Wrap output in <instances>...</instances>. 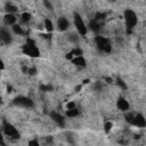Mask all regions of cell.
Instances as JSON below:
<instances>
[{"label": "cell", "instance_id": "1", "mask_svg": "<svg viewBox=\"0 0 146 146\" xmlns=\"http://www.w3.org/2000/svg\"><path fill=\"white\" fill-rule=\"evenodd\" d=\"M123 19H124L127 30H129V31L132 30L137 25V23H138L137 14L132 9H130V8H128V9L124 10V13H123Z\"/></svg>", "mask_w": 146, "mask_h": 146}, {"label": "cell", "instance_id": "2", "mask_svg": "<svg viewBox=\"0 0 146 146\" xmlns=\"http://www.w3.org/2000/svg\"><path fill=\"white\" fill-rule=\"evenodd\" d=\"M22 51L25 55L30 56V57H39L40 56V50L35 46L34 40H32V39H27L26 40V42L22 47Z\"/></svg>", "mask_w": 146, "mask_h": 146}, {"label": "cell", "instance_id": "3", "mask_svg": "<svg viewBox=\"0 0 146 146\" xmlns=\"http://www.w3.org/2000/svg\"><path fill=\"white\" fill-rule=\"evenodd\" d=\"M73 22H74V26L78 31V34L79 35H86L88 32V29H87V25L83 22L80 14H78V13L73 14Z\"/></svg>", "mask_w": 146, "mask_h": 146}, {"label": "cell", "instance_id": "4", "mask_svg": "<svg viewBox=\"0 0 146 146\" xmlns=\"http://www.w3.org/2000/svg\"><path fill=\"white\" fill-rule=\"evenodd\" d=\"M95 41H96V44L100 51L106 52V54H110L112 51V44L107 38L102 36V35H97L95 38Z\"/></svg>", "mask_w": 146, "mask_h": 146}, {"label": "cell", "instance_id": "5", "mask_svg": "<svg viewBox=\"0 0 146 146\" xmlns=\"http://www.w3.org/2000/svg\"><path fill=\"white\" fill-rule=\"evenodd\" d=\"M11 105L14 106H18V107H24V108H31L34 106L33 100L30 97L26 96H17L13 99Z\"/></svg>", "mask_w": 146, "mask_h": 146}, {"label": "cell", "instance_id": "6", "mask_svg": "<svg viewBox=\"0 0 146 146\" xmlns=\"http://www.w3.org/2000/svg\"><path fill=\"white\" fill-rule=\"evenodd\" d=\"M2 128H3V133L7 136V137H9V138H13V139H18L19 137H21V133H19V131L11 124V123H9L8 121H3V123H2Z\"/></svg>", "mask_w": 146, "mask_h": 146}, {"label": "cell", "instance_id": "7", "mask_svg": "<svg viewBox=\"0 0 146 146\" xmlns=\"http://www.w3.org/2000/svg\"><path fill=\"white\" fill-rule=\"evenodd\" d=\"M130 124L135 125L137 128H145L146 127V119L141 113H137L133 115V119H132Z\"/></svg>", "mask_w": 146, "mask_h": 146}, {"label": "cell", "instance_id": "8", "mask_svg": "<svg viewBox=\"0 0 146 146\" xmlns=\"http://www.w3.org/2000/svg\"><path fill=\"white\" fill-rule=\"evenodd\" d=\"M49 116H50V119H51L58 127L64 128V125H65V119H64V116H63L62 114H59V113L56 112V111H51V112L49 113Z\"/></svg>", "mask_w": 146, "mask_h": 146}, {"label": "cell", "instance_id": "9", "mask_svg": "<svg viewBox=\"0 0 146 146\" xmlns=\"http://www.w3.org/2000/svg\"><path fill=\"white\" fill-rule=\"evenodd\" d=\"M70 27V22L68 19L65 17V16H60L58 19H57V29L60 31V32H64V31H67Z\"/></svg>", "mask_w": 146, "mask_h": 146}, {"label": "cell", "instance_id": "10", "mask_svg": "<svg viewBox=\"0 0 146 146\" xmlns=\"http://www.w3.org/2000/svg\"><path fill=\"white\" fill-rule=\"evenodd\" d=\"M116 106L122 112H128L130 110V104L124 97H119L116 100Z\"/></svg>", "mask_w": 146, "mask_h": 146}, {"label": "cell", "instance_id": "11", "mask_svg": "<svg viewBox=\"0 0 146 146\" xmlns=\"http://www.w3.org/2000/svg\"><path fill=\"white\" fill-rule=\"evenodd\" d=\"M0 42L3 44H9L11 42V34L6 29H0Z\"/></svg>", "mask_w": 146, "mask_h": 146}, {"label": "cell", "instance_id": "12", "mask_svg": "<svg viewBox=\"0 0 146 146\" xmlns=\"http://www.w3.org/2000/svg\"><path fill=\"white\" fill-rule=\"evenodd\" d=\"M3 24L5 25H7V26H13L14 24H16V22H17V17H16V15L15 14H9V13H7L5 16H3Z\"/></svg>", "mask_w": 146, "mask_h": 146}, {"label": "cell", "instance_id": "13", "mask_svg": "<svg viewBox=\"0 0 146 146\" xmlns=\"http://www.w3.org/2000/svg\"><path fill=\"white\" fill-rule=\"evenodd\" d=\"M71 62H72L73 65L79 66V67H86L87 66V60L83 56H74L71 59Z\"/></svg>", "mask_w": 146, "mask_h": 146}, {"label": "cell", "instance_id": "14", "mask_svg": "<svg viewBox=\"0 0 146 146\" xmlns=\"http://www.w3.org/2000/svg\"><path fill=\"white\" fill-rule=\"evenodd\" d=\"M5 10H6V13L15 14V13H17V11H18V7H17V6H15V5H14V3H11V2H7V3L5 5Z\"/></svg>", "mask_w": 146, "mask_h": 146}, {"label": "cell", "instance_id": "15", "mask_svg": "<svg viewBox=\"0 0 146 146\" xmlns=\"http://www.w3.org/2000/svg\"><path fill=\"white\" fill-rule=\"evenodd\" d=\"M89 27L91 29V31H94V32H99V30H100V22L99 21H97V19H91L90 21V23H89Z\"/></svg>", "mask_w": 146, "mask_h": 146}, {"label": "cell", "instance_id": "16", "mask_svg": "<svg viewBox=\"0 0 146 146\" xmlns=\"http://www.w3.org/2000/svg\"><path fill=\"white\" fill-rule=\"evenodd\" d=\"M80 114V111L76 108V107H73V108H70V110H66L65 112V115L67 117H75Z\"/></svg>", "mask_w": 146, "mask_h": 146}, {"label": "cell", "instance_id": "17", "mask_svg": "<svg viewBox=\"0 0 146 146\" xmlns=\"http://www.w3.org/2000/svg\"><path fill=\"white\" fill-rule=\"evenodd\" d=\"M43 27L46 29L47 32L51 33L52 30H54V24H52V22L49 18H44V21H43Z\"/></svg>", "mask_w": 146, "mask_h": 146}, {"label": "cell", "instance_id": "18", "mask_svg": "<svg viewBox=\"0 0 146 146\" xmlns=\"http://www.w3.org/2000/svg\"><path fill=\"white\" fill-rule=\"evenodd\" d=\"M11 29H13V32H14L15 34H17V35H23V34H24V31H23L22 26L18 25V24H14Z\"/></svg>", "mask_w": 146, "mask_h": 146}, {"label": "cell", "instance_id": "19", "mask_svg": "<svg viewBox=\"0 0 146 146\" xmlns=\"http://www.w3.org/2000/svg\"><path fill=\"white\" fill-rule=\"evenodd\" d=\"M31 18H32V15H31V13L24 11V13L21 15V21H22L23 23H27V22H30V21H31Z\"/></svg>", "mask_w": 146, "mask_h": 146}, {"label": "cell", "instance_id": "20", "mask_svg": "<svg viewBox=\"0 0 146 146\" xmlns=\"http://www.w3.org/2000/svg\"><path fill=\"white\" fill-rule=\"evenodd\" d=\"M70 54H71L73 57H74V56H82V55H83V51H82L81 48L75 47V48H73V49L70 51Z\"/></svg>", "mask_w": 146, "mask_h": 146}, {"label": "cell", "instance_id": "21", "mask_svg": "<svg viewBox=\"0 0 146 146\" xmlns=\"http://www.w3.org/2000/svg\"><path fill=\"white\" fill-rule=\"evenodd\" d=\"M116 84H117L120 88H122V89H127V88H128L127 83H125L124 80H122L121 78H116Z\"/></svg>", "mask_w": 146, "mask_h": 146}, {"label": "cell", "instance_id": "22", "mask_svg": "<svg viewBox=\"0 0 146 146\" xmlns=\"http://www.w3.org/2000/svg\"><path fill=\"white\" fill-rule=\"evenodd\" d=\"M113 128V123L111 121H107L105 124H104V130H105V133H108Z\"/></svg>", "mask_w": 146, "mask_h": 146}, {"label": "cell", "instance_id": "23", "mask_svg": "<svg viewBox=\"0 0 146 146\" xmlns=\"http://www.w3.org/2000/svg\"><path fill=\"white\" fill-rule=\"evenodd\" d=\"M68 39H70V41H72V42H78V40H79V34L70 33V34H68Z\"/></svg>", "mask_w": 146, "mask_h": 146}, {"label": "cell", "instance_id": "24", "mask_svg": "<svg viewBox=\"0 0 146 146\" xmlns=\"http://www.w3.org/2000/svg\"><path fill=\"white\" fill-rule=\"evenodd\" d=\"M42 3H43V6H44L46 9H48V10H52V5H51L50 0H42Z\"/></svg>", "mask_w": 146, "mask_h": 146}, {"label": "cell", "instance_id": "25", "mask_svg": "<svg viewBox=\"0 0 146 146\" xmlns=\"http://www.w3.org/2000/svg\"><path fill=\"white\" fill-rule=\"evenodd\" d=\"M39 89H40L41 91H51V90H52V87H51V86H48V84H41V86L39 87Z\"/></svg>", "mask_w": 146, "mask_h": 146}, {"label": "cell", "instance_id": "26", "mask_svg": "<svg viewBox=\"0 0 146 146\" xmlns=\"http://www.w3.org/2000/svg\"><path fill=\"white\" fill-rule=\"evenodd\" d=\"M105 17H106V14H104V13H97L96 14V16H95V19H97V21H103V19H105Z\"/></svg>", "mask_w": 146, "mask_h": 146}, {"label": "cell", "instance_id": "27", "mask_svg": "<svg viewBox=\"0 0 146 146\" xmlns=\"http://www.w3.org/2000/svg\"><path fill=\"white\" fill-rule=\"evenodd\" d=\"M26 73H29L30 75H34V74H36V68L35 67H27Z\"/></svg>", "mask_w": 146, "mask_h": 146}, {"label": "cell", "instance_id": "28", "mask_svg": "<svg viewBox=\"0 0 146 146\" xmlns=\"http://www.w3.org/2000/svg\"><path fill=\"white\" fill-rule=\"evenodd\" d=\"M133 115H135V114H132V113L125 114V121H127L128 123H131V121H132V119H133Z\"/></svg>", "mask_w": 146, "mask_h": 146}, {"label": "cell", "instance_id": "29", "mask_svg": "<svg viewBox=\"0 0 146 146\" xmlns=\"http://www.w3.org/2000/svg\"><path fill=\"white\" fill-rule=\"evenodd\" d=\"M73 107H75V103L73 100L72 102H68L66 104V110H70V108H73Z\"/></svg>", "mask_w": 146, "mask_h": 146}, {"label": "cell", "instance_id": "30", "mask_svg": "<svg viewBox=\"0 0 146 146\" xmlns=\"http://www.w3.org/2000/svg\"><path fill=\"white\" fill-rule=\"evenodd\" d=\"M29 145H30V146H38V145H39V141H38L36 139H33V140H30V141H29Z\"/></svg>", "mask_w": 146, "mask_h": 146}, {"label": "cell", "instance_id": "31", "mask_svg": "<svg viewBox=\"0 0 146 146\" xmlns=\"http://www.w3.org/2000/svg\"><path fill=\"white\" fill-rule=\"evenodd\" d=\"M44 143H46V144L52 143V137H51V136H47V138H44Z\"/></svg>", "mask_w": 146, "mask_h": 146}, {"label": "cell", "instance_id": "32", "mask_svg": "<svg viewBox=\"0 0 146 146\" xmlns=\"http://www.w3.org/2000/svg\"><path fill=\"white\" fill-rule=\"evenodd\" d=\"M103 88V83L100 81H97L96 82V89H102Z\"/></svg>", "mask_w": 146, "mask_h": 146}, {"label": "cell", "instance_id": "33", "mask_svg": "<svg viewBox=\"0 0 146 146\" xmlns=\"http://www.w3.org/2000/svg\"><path fill=\"white\" fill-rule=\"evenodd\" d=\"M0 145H6V143H5L3 137H2V135H1V133H0Z\"/></svg>", "mask_w": 146, "mask_h": 146}, {"label": "cell", "instance_id": "34", "mask_svg": "<svg viewBox=\"0 0 146 146\" xmlns=\"http://www.w3.org/2000/svg\"><path fill=\"white\" fill-rule=\"evenodd\" d=\"M5 68V64H3V62L0 59V71H2Z\"/></svg>", "mask_w": 146, "mask_h": 146}, {"label": "cell", "instance_id": "35", "mask_svg": "<svg viewBox=\"0 0 146 146\" xmlns=\"http://www.w3.org/2000/svg\"><path fill=\"white\" fill-rule=\"evenodd\" d=\"M105 81H106V83H112L113 82V80L111 78H105Z\"/></svg>", "mask_w": 146, "mask_h": 146}, {"label": "cell", "instance_id": "36", "mask_svg": "<svg viewBox=\"0 0 146 146\" xmlns=\"http://www.w3.org/2000/svg\"><path fill=\"white\" fill-rule=\"evenodd\" d=\"M110 1H112V2H114V0H110Z\"/></svg>", "mask_w": 146, "mask_h": 146}, {"label": "cell", "instance_id": "37", "mask_svg": "<svg viewBox=\"0 0 146 146\" xmlns=\"http://www.w3.org/2000/svg\"><path fill=\"white\" fill-rule=\"evenodd\" d=\"M0 78H1V73H0Z\"/></svg>", "mask_w": 146, "mask_h": 146}]
</instances>
